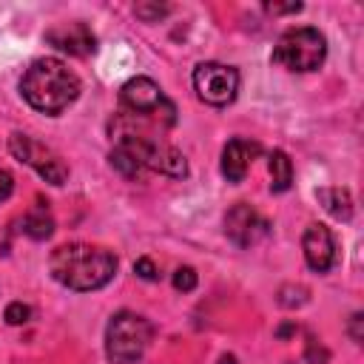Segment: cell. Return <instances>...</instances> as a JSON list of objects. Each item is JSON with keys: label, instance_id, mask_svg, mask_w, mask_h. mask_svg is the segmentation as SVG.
<instances>
[{"label": "cell", "instance_id": "7c38bea8", "mask_svg": "<svg viewBox=\"0 0 364 364\" xmlns=\"http://www.w3.org/2000/svg\"><path fill=\"white\" fill-rule=\"evenodd\" d=\"M316 196H318V202L324 205V210H327L333 219H338V222H350V219H353V196H350L347 188H338V185H333V188H318Z\"/></svg>", "mask_w": 364, "mask_h": 364}, {"label": "cell", "instance_id": "3957f363", "mask_svg": "<svg viewBox=\"0 0 364 364\" xmlns=\"http://www.w3.org/2000/svg\"><path fill=\"white\" fill-rule=\"evenodd\" d=\"M151 338L154 324L145 316L134 310H119L105 327V355L111 364H134L145 355Z\"/></svg>", "mask_w": 364, "mask_h": 364}, {"label": "cell", "instance_id": "2e32d148", "mask_svg": "<svg viewBox=\"0 0 364 364\" xmlns=\"http://www.w3.org/2000/svg\"><path fill=\"white\" fill-rule=\"evenodd\" d=\"M168 11H171V6H165V3H136L134 6V14L145 23H159Z\"/></svg>", "mask_w": 364, "mask_h": 364}, {"label": "cell", "instance_id": "4fadbf2b", "mask_svg": "<svg viewBox=\"0 0 364 364\" xmlns=\"http://www.w3.org/2000/svg\"><path fill=\"white\" fill-rule=\"evenodd\" d=\"M23 230H26V236H31L34 242H43V239H48V236L54 233V219H51L48 205H46L43 199H37V205L26 213Z\"/></svg>", "mask_w": 364, "mask_h": 364}, {"label": "cell", "instance_id": "52a82bcc", "mask_svg": "<svg viewBox=\"0 0 364 364\" xmlns=\"http://www.w3.org/2000/svg\"><path fill=\"white\" fill-rule=\"evenodd\" d=\"M191 80H193L196 97L213 108L230 105L239 94V71L225 63H199Z\"/></svg>", "mask_w": 364, "mask_h": 364}, {"label": "cell", "instance_id": "30bf717a", "mask_svg": "<svg viewBox=\"0 0 364 364\" xmlns=\"http://www.w3.org/2000/svg\"><path fill=\"white\" fill-rule=\"evenodd\" d=\"M301 250H304V262L310 270L316 273H327L336 264V239L333 230L321 222H313L304 236H301Z\"/></svg>", "mask_w": 364, "mask_h": 364}, {"label": "cell", "instance_id": "6da1fadb", "mask_svg": "<svg viewBox=\"0 0 364 364\" xmlns=\"http://www.w3.org/2000/svg\"><path fill=\"white\" fill-rule=\"evenodd\" d=\"M51 276L77 293H91L105 287L117 273V256L108 247L88 242H68L51 250L48 259Z\"/></svg>", "mask_w": 364, "mask_h": 364}, {"label": "cell", "instance_id": "d6986e66", "mask_svg": "<svg viewBox=\"0 0 364 364\" xmlns=\"http://www.w3.org/2000/svg\"><path fill=\"white\" fill-rule=\"evenodd\" d=\"M3 318H6V324H11V327L26 324V321L31 318V307L23 304V301H11V304L6 307V313H3Z\"/></svg>", "mask_w": 364, "mask_h": 364}, {"label": "cell", "instance_id": "8992f818", "mask_svg": "<svg viewBox=\"0 0 364 364\" xmlns=\"http://www.w3.org/2000/svg\"><path fill=\"white\" fill-rule=\"evenodd\" d=\"M9 151H11V156L20 159L23 165L34 168L48 185H65V179H68V165H65L63 156H60L57 151H51L48 145L37 142V139L28 136V134L14 131V134L9 136Z\"/></svg>", "mask_w": 364, "mask_h": 364}, {"label": "cell", "instance_id": "603a6c76", "mask_svg": "<svg viewBox=\"0 0 364 364\" xmlns=\"http://www.w3.org/2000/svg\"><path fill=\"white\" fill-rule=\"evenodd\" d=\"M14 191V176L9 171H0V202H6Z\"/></svg>", "mask_w": 364, "mask_h": 364}, {"label": "cell", "instance_id": "9a60e30c", "mask_svg": "<svg viewBox=\"0 0 364 364\" xmlns=\"http://www.w3.org/2000/svg\"><path fill=\"white\" fill-rule=\"evenodd\" d=\"M108 159H111V165H114L125 179H142V176H145V171L139 168V162H136L122 145H114L111 154H108Z\"/></svg>", "mask_w": 364, "mask_h": 364}, {"label": "cell", "instance_id": "7a4b0ae2", "mask_svg": "<svg viewBox=\"0 0 364 364\" xmlns=\"http://www.w3.org/2000/svg\"><path fill=\"white\" fill-rule=\"evenodd\" d=\"M23 100L43 114H63L80 97V77L57 57L34 60L20 80Z\"/></svg>", "mask_w": 364, "mask_h": 364}, {"label": "cell", "instance_id": "cb8c5ba5", "mask_svg": "<svg viewBox=\"0 0 364 364\" xmlns=\"http://www.w3.org/2000/svg\"><path fill=\"white\" fill-rule=\"evenodd\" d=\"M361 324H364V316H361V313H353V316H350V336H353V341H361V338H364Z\"/></svg>", "mask_w": 364, "mask_h": 364}, {"label": "cell", "instance_id": "5b68a950", "mask_svg": "<svg viewBox=\"0 0 364 364\" xmlns=\"http://www.w3.org/2000/svg\"><path fill=\"white\" fill-rule=\"evenodd\" d=\"M119 102L128 114L142 117L154 125L171 128L176 122V105L165 97V91L151 80V77H131L119 88Z\"/></svg>", "mask_w": 364, "mask_h": 364}, {"label": "cell", "instance_id": "5bb4252c", "mask_svg": "<svg viewBox=\"0 0 364 364\" xmlns=\"http://www.w3.org/2000/svg\"><path fill=\"white\" fill-rule=\"evenodd\" d=\"M267 168H270V191L273 193L290 191V185H293V162H290V156L276 148L267 156Z\"/></svg>", "mask_w": 364, "mask_h": 364}, {"label": "cell", "instance_id": "7402d4cb", "mask_svg": "<svg viewBox=\"0 0 364 364\" xmlns=\"http://www.w3.org/2000/svg\"><path fill=\"white\" fill-rule=\"evenodd\" d=\"M264 9H267L270 14H287V11L296 14V11H301V3H267Z\"/></svg>", "mask_w": 364, "mask_h": 364}, {"label": "cell", "instance_id": "484cf974", "mask_svg": "<svg viewBox=\"0 0 364 364\" xmlns=\"http://www.w3.org/2000/svg\"><path fill=\"white\" fill-rule=\"evenodd\" d=\"M219 364H236V355H222Z\"/></svg>", "mask_w": 364, "mask_h": 364}, {"label": "cell", "instance_id": "ffe728a7", "mask_svg": "<svg viewBox=\"0 0 364 364\" xmlns=\"http://www.w3.org/2000/svg\"><path fill=\"white\" fill-rule=\"evenodd\" d=\"M134 273L139 276V279H145V282H154L156 276H159V270H156V264L148 259V256H139L136 262H134Z\"/></svg>", "mask_w": 364, "mask_h": 364}, {"label": "cell", "instance_id": "44dd1931", "mask_svg": "<svg viewBox=\"0 0 364 364\" xmlns=\"http://www.w3.org/2000/svg\"><path fill=\"white\" fill-rule=\"evenodd\" d=\"M304 355H307L310 364H327V361H330V353H327L316 338H307V353H304Z\"/></svg>", "mask_w": 364, "mask_h": 364}, {"label": "cell", "instance_id": "ac0fdd59", "mask_svg": "<svg viewBox=\"0 0 364 364\" xmlns=\"http://www.w3.org/2000/svg\"><path fill=\"white\" fill-rule=\"evenodd\" d=\"M196 282H199V276H196V270L193 267H176L173 270V287L179 290V293H191L193 287H196Z\"/></svg>", "mask_w": 364, "mask_h": 364}, {"label": "cell", "instance_id": "9c48e42d", "mask_svg": "<svg viewBox=\"0 0 364 364\" xmlns=\"http://www.w3.org/2000/svg\"><path fill=\"white\" fill-rule=\"evenodd\" d=\"M46 43H51L57 51H65L71 57H88L97 51V37L94 31L74 20V23H60V26H51L46 31Z\"/></svg>", "mask_w": 364, "mask_h": 364}, {"label": "cell", "instance_id": "d4e9b609", "mask_svg": "<svg viewBox=\"0 0 364 364\" xmlns=\"http://www.w3.org/2000/svg\"><path fill=\"white\" fill-rule=\"evenodd\" d=\"M296 330V324H284V327H279V338H284V336H290Z\"/></svg>", "mask_w": 364, "mask_h": 364}, {"label": "cell", "instance_id": "ba28073f", "mask_svg": "<svg viewBox=\"0 0 364 364\" xmlns=\"http://www.w3.org/2000/svg\"><path fill=\"white\" fill-rule=\"evenodd\" d=\"M225 236L236 247H253L270 236V222L256 208H250L247 202H236L225 213Z\"/></svg>", "mask_w": 364, "mask_h": 364}, {"label": "cell", "instance_id": "277c9868", "mask_svg": "<svg viewBox=\"0 0 364 364\" xmlns=\"http://www.w3.org/2000/svg\"><path fill=\"white\" fill-rule=\"evenodd\" d=\"M327 57V40L318 28L313 26H299L287 28L276 48H273V63L284 65L287 71H316Z\"/></svg>", "mask_w": 364, "mask_h": 364}, {"label": "cell", "instance_id": "8fae6325", "mask_svg": "<svg viewBox=\"0 0 364 364\" xmlns=\"http://www.w3.org/2000/svg\"><path fill=\"white\" fill-rule=\"evenodd\" d=\"M259 154H262V148L256 142H247L242 136L230 139L225 145V151H222V173L228 176V182H242L247 168H250V162H253V156H259Z\"/></svg>", "mask_w": 364, "mask_h": 364}, {"label": "cell", "instance_id": "e0dca14e", "mask_svg": "<svg viewBox=\"0 0 364 364\" xmlns=\"http://www.w3.org/2000/svg\"><path fill=\"white\" fill-rule=\"evenodd\" d=\"M307 301V287L301 284H284L279 290V304L282 307H301Z\"/></svg>", "mask_w": 364, "mask_h": 364}]
</instances>
